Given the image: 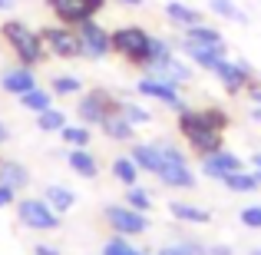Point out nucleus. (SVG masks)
Returning <instances> with one entry per match:
<instances>
[{
    "label": "nucleus",
    "instance_id": "obj_1",
    "mask_svg": "<svg viewBox=\"0 0 261 255\" xmlns=\"http://www.w3.org/2000/svg\"><path fill=\"white\" fill-rule=\"evenodd\" d=\"M175 129H178V136L189 143V149L198 156V159L225 149V133H218V129L212 126L208 116H205L202 109L185 106L182 113H175Z\"/></svg>",
    "mask_w": 261,
    "mask_h": 255
},
{
    "label": "nucleus",
    "instance_id": "obj_2",
    "mask_svg": "<svg viewBox=\"0 0 261 255\" xmlns=\"http://www.w3.org/2000/svg\"><path fill=\"white\" fill-rule=\"evenodd\" d=\"M155 146H159V169H155V179H159V186H166V189H182V192H192L198 186V172L192 169L189 156L182 153V146L172 140H155Z\"/></svg>",
    "mask_w": 261,
    "mask_h": 255
},
{
    "label": "nucleus",
    "instance_id": "obj_3",
    "mask_svg": "<svg viewBox=\"0 0 261 255\" xmlns=\"http://www.w3.org/2000/svg\"><path fill=\"white\" fill-rule=\"evenodd\" d=\"M0 37L17 53L20 66H37V63L46 60V47H43V40H40V33L30 30L23 20H7V24L0 27Z\"/></svg>",
    "mask_w": 261,
    "mask_h": 255
},
{
    "label": "nucleus",
    "instance_id": "obj_4",
    "mask_svg": "<svg viewBox=\"0 0 261 255\" xmlns=\"http://www.w3.org/2000/svg\"><path fill=\"white\" fill-rule=\"evenodd\" d=\"M109 37H113V53H119L129 66L149 70V43H152V33L129 24V27H116Z\"/></svg>",
    "mask_w": 261,
    "mask_h": 255
},
{
    "label": "nucleus",
    "instance_id": "obj_5",
    "mask_svg": "<svg viewBox=\"0 0 261 255\" xmlns=\"http://www.w3.org/2000/svg\"><path fill=\"white\" fill-rule=\"evenodd\" d=\"M102 219H106V225L116 232V236H126V239L146 236V232L152 229V219H149L146 212L126 205V202H109V205H102Z\"/></svg>",
    "mask_w": 261,
    "mask_h": 255
},
{
    "label": "nucleus",
    "instance_id": "obj_6",
    "mask_svg": "<svg viewBox=\"0 0 261 255\" xmlns=\"http://www.w3.org/2000/svg\"><path fill=\"white\" fill-rule=\"evenodd\" d=\"M113 113H119V100L102 86L83 93L80 103H76V116H80V123H86V126H99V123L106 120V116H113Z\"/></svg>",
    "mask_w": 261,
    "mask_h": 255
},
{
    "label": "nucleus",
    "instance_id": "obj_7",
    "mask_svg": "<svg viewBox=\"0 0 261 255\" xmlns=\"http://www.w3.org/2000/svg\"><path fill=\"white\" fill-rule=\"evenodd\" d=\"M178 53H182L185 60H189L195 70H205V73H215V66L222 63V60H228V43H195V40H178L175 47Z\"/></svg>",
    "mask_w": 261,
    "mask_h": 255
},
{
    "label": "nucleus",
    "instance_id": "obj_8",
    "mask_svg": "<svg viewBox=\"0 0 261 255\" xmlns=\"http://www.w3.org/2000/svg\"><path fill=\"white\" fill-rule=\"evenodd\" d=\"M212 77L218 80V86L225 89L228 96H242V93H248V86L251 83H258L255 80V70H251L245 60H222V63L215 66V73Z\"/></svg>",
    "mask_w": 261,
    "mask_h": 255
},
{
    "label": "nucleus",
    "instance_id": "obj_9",
    "mask_svg": "<svg viewBox=\"0 0 261 255\" xmlns=\"http://www.w3.org/2000/svg\"><path fill=\"white\" fill-rule=\"evenodd\" d=\"M40 40H43L46 53H53V57L60 60H76L83 57V43H80V33L76 27H43L40 30Z\"/></svg>",
    "mask_w": 261,
    "mask_h": 255
},
{
    "label": "nucleus",
    "instance_id": "obj_10",
    "mask_svg": "<svg viewBox=\"0 0 261 255\" xmlns=\"http://www.w3.org/2000/svg\"><path fill=\"white\" fill-rule=\"evenodd\" d=\"M17 216H20V222H23L27 229H37V232H53V229H60V222H63V216L53 212L46 199H20Z\"/></svg>",
    "mask_w": 261,
    "mask_h": 255
},
{
    "label": "nucleus",
    "instance_id": "obj_11",
    "mask_svg": "<svg viewBox=\"0 0 261 255\" xmlns=\"http://www.w3.org/2000/svg\"><path fill=\"white\" fill-rule=\"evenodd\" d=\"M46 7L63 27H80L86 20H93L106 7V0H46Z\"/></svg>",
    "mask_w": 261,
    "mask_h": 255
},
{
    "label": "nucleus",
    "instance_id": "obj_12",
    "mask_svg": "<svg viewBox=\"0 0 261 255\" xmlns=\"http://www.w3.org/2000/svg\"><path fill=\"white\" fill-rule=\"evenodd\" d=\"M136 89H139V96H146V100H155L159 106H166V109H172V113H182L189 103H185V96H182V89L172 86V83H166V80H155V77H142L139 83H136Z\"/></svg>",
    "mask_w": 261,
    "mask_h": 255
},
{
    "label": "nucleus",
    "instance_id": "obj_13",
    "mask_svg": "<svg viewBox=\"0 0 261 255\" xmlns=\"http://www.w3.org/2000/svg\"><path fill=\"white\" fill-rule=\"evenodd\" d=\"M76 33H80V43H83V57L86 60H106L109 53H113V37H109V30H102L96 20L80 24Z\"/></svg>",
    "mask_w": 261,
    "mask_h": 255
},
{
    "label": "nucleus",
    "instance_id": "obj_14",
    "mask_svg": "<svg viewBox=\"0 0 261 255\" xmlns=\"http://www.w3.org/2000/svg\"><path fill=\"white\" fill-rule=\"evenodd\" d=\"M238 169H245V159L238 153H228V149H218V153L198 159V172H202L205 179H215V182H222L225 176H231V172H238Z\"/></svg>",
    "mask_w": 261,
    "mask_h": 255
},
{
    "label": "nucleus",
    "instance_id": "obj_15",
    "mask_svg": "<svg viewBox=\"0 0 261 255\" xmlns=\"http://www.w3.org/2000/svg\"><path fill=\"white\" fill-rule=\"evenodd\" d=\"M149 77L166 80V83H172V86L182 89L185 83H192V80H195V66H192L189 60H182V57L175 53V57H172V60H166L162 66H152V70H149Z\"/></svg>",
    "mask_w": 261,
    "mask_h": 255
},
{
    "label": "nucleus",
    "instance_id": "obj_16",
    "mask_svg": "<svg viewBox=\"0 0 261 255\" xmlns=\"http://www.w3.org/2000/svg\"><path fill=\"white\" fill-rule=\"evenodd\" d=\"M169 216L182 225H212V209L198 202H185V199H172L169 202Z\"/></svg>",
    "mask_w": 261,
    "mask_h": 255
},
{
    "label": "nucleus",
    "instance_id": "obj_17",
    "mask_svg": "<svg viewBox=\"0 0 261 255\" xmlns=\"http://www.w3.org/2000/svg\"><path fill=\"white\" fill-rule=\"evenodd\" d=\"M222 186L228 192H235V196H251V192H258L261 189V169H238V172H231V176H225L222 179Z\"/></svg>",
    "mask_w": 261,
    "mask_h": 255
},
{
    "label": "nucleus",
    "instance_id": "obj_18",
    "mask_svg": "<svg viewBox=\"0 0 261 255\" xmlns=\"http://www.w3.org/2000/svg\"><path fill=\"white\" fill-rule=\"evenodd\" d=\"M66 166L76 172V176H83V179H96V176H99V159L89 153V146H70V153H66Z\"/></svg>",
    "mask_w": 261,
    "mask_h": 255
},
{
    "label": "nucleus",
    "instance_id": "obj_19",
    "mask_svg": "<svg viewBox=\"0 0 261 255\" xmlns=\"http://www.w3.org/2000/svg\"><path fill=\"white\" fill-rule=\"evenodd\" d=\"M0 86L13 96H23L27 89L37 86V73H33V66H13V70H7L0 77Z\"/></svg>",
    "mask_w": 261,
    "mask_h": 255
},
{
    "label": "nucleus",
    "instance_id": "obj_20",
    "mask_svg": "<svg viewBox=\"0 0 261 255\" xmlns=\"http://www.w3.org/2000/svg\"><path fill=\"white\" fill-rule=\"evenodd\" d=\"M99 129H102V136H106V140H113V143H133L136 140V126L122 113L106 116V120L99 123Z\"/></svg>",
    "mask_w": 261,
    "mask_h": 255
},
{
    "label": "nucleus",
    "instance_id": "obj_21",
    "mask_svg": "<svg viewBox=\"0 0 261 255\" xmlns=\"http://www.w3.org/2000/svg\"><path fill=\"white\" fill-rule=\"evenodd\" d=\"M166 20L172 27H178V30H189V27H195L198 20H202V13H198L195 7L182 4V0H169L166 4Z\"/></svg>",
    "mask_w": 261,
    "mask_h": 255
},
{
    "label": "nucleus",
    "instance_id": "obj_22",
    "mask_svg": "<svg viewBox=\"0 0 261 255\" xmlns=\"http://www.w3.org/2000/svg\"><path fill=\"white\" fill-rule=\"evenodd\" d=\"M0 182L10 186L13 192H20V189L30 186V169L17 159H0Z\"/></svg>",
    "mask_w": 261,
    "mask_h": 255
},
{
    "label": "nucleus",
    "instance_id": "obj_23",
    "mask_svg": "<svg viewBox=\"0 0 261 255\" xmlns=\"http://www.w3.org/2000/svg\"><path fill=\"white\" fill-rule=\"evenodd\" d=\"M129 156H133V163H136L142 172H149V176H155V169H159V163H162L159 146H155V143H133Z\"/></svg>",
    "mask_w": 261,
    "mask_h": 255
},
{
    "label": "nucleus",
    "instance_id": "obj_24",
    "mask_svg": "<svg viewBox=\"0 0 261 255\" xmlns=\"http://www.w3.org/2000/svg\"><path fill=\"white\" fill-rule=\"evenodd\" d=\"M43 199L50 202L53 212H60V216H66V212L76 205V192L66 189V186H60V182H50V186H46V189H43Z\"/></svg>",
    "mask_w": 261,
    "mask_h": 255
},
{
    "label": "nucleus",
    "instance_id": "obj_25",
    "mask_svg": "<svg viewBox=\"0 0 261 255\" xmlns=\"http://www.w3.org/2000/svg\"><path fill=\"white\" fill-rule=\"evenodd\" d=\"M109 172H113V179L119 186H126V189H129V186H139V176H142V169L133 163V156H129V153L126 156H116L113 166H109Z\"/></svg>",
    "mask_w": 261,
    "mask_h": 255
},
{
    "label": "nucleus",
    "instance_id": "obj_26",
    "mask_svg": "<svg viewBox=\"0 0 261 255\" xmlns=\"http://www.w3.org/2000/svg\"><path fill=\"white\" fill-rule=\"evenodd\" d=\"M208 10L222 20H231V24H242V27L248 24V13H245L235 0H208Z\"/></svg>",
    "mask_w": 261,
    "mask_h": 255
},
{
    "label": "nucleus",
    "instance_id": "obj_27",
    "mask_svg": "<svg viewBox=\"0 0 261 255\" xmlns=\"http://www.w3.org/2000/svg\"><path fill=\"white\" fill-rule=\"evenodd\" d=\"M20 106L30 109V113H43V109L53 106V93L43 89V86H33V89H27V93L20 96Z\"/></svg>",
    "mask_w": 261,
    "mask_h": 255
},
{
    "label": "nucleus",
    "instance_id": "obj_28",
    "mask_svg": "<svg viewBox=\"0 0 261 255\" xmlns=\"http://www.w3.org/2000/svg\"><path fill=\"white\" fill-rule=\"evenodd\" d=\"M185 40H195V43H222V30H218L215 24H205V20H198L195 27H189V30H182Z\"/></svg>",
    "mask_w": 261,
    "mask_h": 255
},
{
    "label": "nucleus",
    "instance_id": "obj_29",
    "mask_svg": "<svg viewBox=\"0 0 261 255\" xmlns=\"http://www.w3.org/2000/svg\"><path fill=\"white\" fill-rule=\"evenodd\" d=\"M50 93L53 96H80L83 93V80L73 77V73H57L50 80Z\"/></svg>",
    "mask_w": 261,
    "mask_h": 255
},
{
    "label": "nucleus",
    "instance_id": "obj_30",
    "mask_svg": "<svg viewBox=\"0 0 261 255\" xmlns=\"http://www.w3.org/2000/svg\"><path fill=\"white\" fill-rule=\"evenodd\" d=\"M175 53H178L175 43H169V40H162V37H152V43H149V70H152V66H162L166 60H172Z\"/></svg>",
    "mask_w": 261,
    "mask_h": 255
},
{
    "label": "nucleus",
    "instance_id": "obj_31",
    "mask_svg": "<svg viewBox=\"0 0 261 255\" xmlns=\"http://www.w3.org/2000/svg\"><path fill=\"white\" fill-rule=\"evenodd\" d=\"M155 255H205V245L198 242V239H175V242H169V245H162Z\"/></svg>",
    "mask_w": 261,
    "mask_h": 255
},
{
    "label": "nucleus",
    "instance_id": "obj_32",
    "mask_svg": "<svg viewBox=\"0 0 261 255\" xmlns=\"http://www.w3.org/2000/svg\"><path fill=\"white\" fill-rule=\"evenodd\" d=\"M63 126H66V113L63 109L50 106V109H43V113H37V129L40 133H60Z\"/></svg>",
    "mask_w": 261,
    "mask_h": 255
},
{
    "label": "nucleus",
    "instance_id": "obj_33",
    "mask_svg": "<svg viewBox=\"0 0 261 255\" xmlns=\"http://www.w3.org/2000/svg\"><path fill=\"white\" fill-rule=\"evenodd\" d=\"M126 205H133V209L146 212V216L155 209V202H152V192H149L146 186H129V189H126Z\"/></svg>",
    "mask_w": 261,
    "mask_h": 255
},
{
    "label": "nucleus",
    "instance_id": "obj_34",
    "mask_svg": "<svg viewBox=\"0 0 261 255\" xmlns=\"http://www.w3.org/2000/svg\"><path fill=\"white\" fill-rule=\"evenodd\" d=\"M60 140H63L66 146H89L93 133H89L86 123H76V126H70V123H66V126L60 129Z\"/></svg>",
    "mask_w": 261,
    "mask_h": 255
},
{
    "label": "nucleus",
    "instance_id": "obj_35",
    "mask_svg": "<svg viewBox=\"0 0 261 255\" xmlns=\"http://www.w3.org/2000/svg\"><path fill=\"white\" fill-rule=\"evenodd\" d=\"M119 113L126 116L133 126H146V123L152 120V113H149L142 103H136V100H119Z\"/></svg>",
    "mask_w": 261,
    "mask_h": 255
},
{
    "label": "nucleus",
    "instance_id": "obj_36",
    "mask_svg": "<svg viewBox=\"0 0 261 255\" xmlns=\"http://www.w3.org/2000/svg\"><path fill=\"white\" fill-rule=\"evenodd\" d=\"M102 255H146L142 249H136L126 236H113L106 245H102Z\"/></svg>",
    "mask_w": 261,
    "mask_h": 255
},
{
    "label": "nucleus",
    "instance_id": "obj_37",
    "mask_svg": "<svg viewBox=\"0 0 261 255\" xmlns=\"http://www.w3.org/2000/svg\"><path fill=\"white\" fill-rule=\"evenodd\" d=\"M202 113L208 116V123L218 129V133H228V126H231L228 109H222V106H215V103H208V106H202Z\"/></svg>",
    "mask_w": 261,
    "mask_h": 255
},
{
    "label": "nucleus",
    "instance_id": "obj_38",
    "mask_svg": "<svg viewBox=\"0 0 261 255\" xmlns=\"http://www.w3.org/2000/svg\"><path fill=\"white\" fill-rule=\"evenodd\" d=\"M238 222H242L245 229H251V232H261V202L242 205V212H238Z\"/></svg>",
    "mask_w": 261,
    "mask_h": 255
},
{
    "label": "nucleus",
    "instance_id": "obj_39",
    "mask_svg": "<svg viewBox=\"0 0 261 255\" xmlns=\"http://www.w3.org/2000/svg\"><path fill=\"white\" fill-rule=\"evenodd\" d=\"M7 205H17V192L0 182V209H7Z\"/></svg>",
    "mask_w": 261,
    "mask_h": 255
},
{
    "label": "nucleus",
    "instance_id": "obj_40",
    "mask_svg": "<svg viewBox=\"0 0 261 255\" xmlns=\"http://www.w3.org/2000/svg\"><path fill=\"white\" fill-rule=\"evenodd\" d=\"M205 255H235V249L228 242H212V245H205Z\"/></svg>",
    "mask_w": 261,
    "mask_h": 255
},
{
    "label": "nucleus",
    "instance_id": "obj_41",
    "mask_svg": "<svg viewBox=\"0 0 261 255\" xmlns=\"http://www.w3.org/2000/svg\"><path fill=\"white\" fill-rule=\"evenodd\" d=\"M33 255H60V249H57V245L40 242V245H33Z\"/></svg>",
    "mask_w": 261,
    "mask_h": 255
},
{
    "label": "nucleus",
    "instance_id": "obj_42",
    "mask_svg": "<svg viewBox=\"0 0 261 255\" xmlns=\"http://www.w3.org/2000/svg\"><path fill=\"white\" fill-rule=\"evenodd\" d=\"M248 96H251V103H258V106H261V83H251L248 86Z\"/></svg>",
    "mask_w": 261,
    "mask_h": 255
},
{
    "label": "nucleus",
    "instance_id": "obj_43",
    "mask_svg": "<svg viewBox=\"0 0 261 255\" xmlns=\"http://www.w3.org/2000/svg\"><path fill=\"white\" fill-rule=\"evenodd\" d=\"M4 143H10V126L0 120V146H4Z\"/></svg>",
    "mask_w": 261,
    "mask_h": 255
},
{
    "label": "nucleus",
    "instance_id": "obj_44",
    "mask_svg": "<svg viewBox=\"0 0 261 255\" xmlns=\"http://www.w3.org/2000/svg\"><path fill=\"white\" fill-rule=\"evenodd\" d=\"M248 116H251V123H258V126H261V106H258V103H251Z\"/></svg>",
    "mask_w": 261,
    "mask_h": 255
},
{
    "label": "nucleus",
    "instance_id": "obj_45",
    "mask_svg": "<svg viewBox=\"0 0 261 255\" xmlns=\"http://www.w3.org/2000/svg\"><path fill=\"white\" fill-rule=\"evenodd\" d=\"M251 166L261 169V149H258V153H251Z\"/></svg>",
    "mask_w": 261,
    "mask_h": 255
},
{
    "label": "nucleus",
    "instance_id": "obj_46",
    "mask_svg": "<svg viewBox=\"0 0 261 255\" xmlns=\"http://www.w3.org/2000/svg\"><path fill=\"white\" fill-rule=\"evenodd\" d=\"M119 4H122V7H142L146 0H119Z\"/></svg>",
    "mask_w": 261,
    "mask_h": 255
},
{
    "label": "nucleus",
    "instance_id": "obj_47",
    "mask_svg": "<svg viewBox=\"0 0 261 255\" xmlns=\"http://www.w3.org/2000/svg\"><path fill=\"white\" fill-rule=\"evenodd\" d=\"M0 10H13V0H0Z\"/></svg>",
    "mask_w": 261,
    "mask_h": 255
},
{
    "label": "nucleus",
    "instance_id": "obj_48",
    "mask_svg": "<svg viewBox=\"0 0 261 255\" xmlns=\"http://www.w3.org/2000/svg\"><path fill=\"white\" fill-rule=\"evenodd\" d=\"M248 255H261V245H255V249H248Z\"/></svg>",
    "mask_w": 261,
    "mask_h": 255
}]
</instances>
